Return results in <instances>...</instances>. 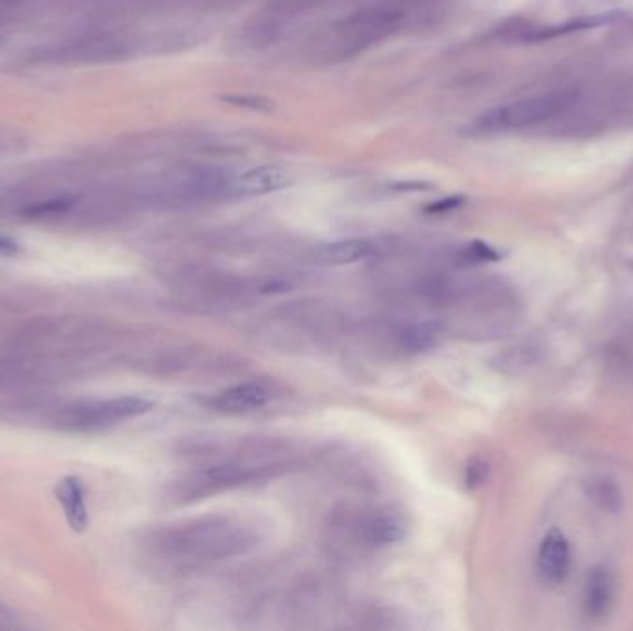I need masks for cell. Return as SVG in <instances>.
<instances>
[{
    "instance_id": "1",
    "label": "cell",
    "mask_w": 633,
    "mask_h": 631,
    "mask_svg": "<svg viewBox=\"0 0 633 631\" xmlns=\"http://www.w3.org/2000/svg\"><path fill=\"white\" fill-rule=\"evenodd\" d=\"M260 537L247 520L215 515L189 520L165 532L160 539L165 559L184 570H197L228 557L247 554Z\"/></svg>"
},
{
    "instance_id": "2",
    "label": "cell",
    "mask_w": 633,
    "mask_h": 631,
    "mask_svg": "<svg viewBox=\"0 0 633 631\" xmlns=\"http://www.w3.org/2000/svg\"><path fill=\"white\" fill-rule=\"evenodd\" d=\"M328 530L337 550L361 556L402 541L406 524L391 509L345 508L332 517Z\"/></svg>"
},
{
    "instance_id": "3",
    "label": "cell",
    "mask_w": 633,
    "mask_h": 631,
    "mask_svg": "<svg viewBox=\"0 0 633 631\" xmlns=\"http://www.w3.org/2000/svg\"><path fill=\"white\" fill-rule=\"evenodd\" d=\"M563 95H541L517 100L511 104H504L497 110L485 113L480 119V126L484 130L500 132V130H521L534 124L543 123L563 108Z\"/></svg>"
},
{
    "instance_id": "4",
    "label": "cell",
    "mask_w": 633,
    "mask_h": 631,
    "mask_svg": "<svg viewBox=\"0 0 633 631\" xmlns=\"http://www.w3.org/2000/svg\"><path fill=\"white\" fill-rule=\"evenodd\" d=\"M537 567L550 583L563 582L571 570V546L563 533L550 530L537 552Z\"/></svg>"
},
{
    "instance_id": "5",
    "label": "cell",
    "mask_w": 633,
    "mask_h": 631,
    "mask_svg": "<svg viewBox=\"0 0 633 631\" xmlns=\"http://www.w3.org/2000/svg\"><path fill=\"white\" fill-rule=\"evenodd\" d=\"M289 182H291V178L284 169L273 167V165H263V167L250 169L247 173L230 180L228 193H234L239 197H256V195H267V193L280 191V189L289 186Z\"/></svg>"
},
{
    "instance_id": "6",
    "label": "cell",
    "mask_w": 633,
    "mask_h": 631,
    "mask_svg": "<svg viewBox=\"0 0 633 631\" xmlns=\"http://www.w3.org/2000/svg\"><path fill=\"white\" fill-rule=\"evenodd\" d=\"M624 19H626V12H621V10L593 13V15H580V17H574L571 21H565L561 25L548 26V28H530L522 41H526V43L548 41V39L569 36V34H574V32H584V30H593V28H600V26L615 25V23L624 21Z\"/></svg>"
},
{
    "instance_id": "7",
    "label": "cell",
    "mask_w": 633,
    "mask_h": 631,
    "mask_svg": "<svg viewBox=\"0 0 633 631\" xmlns=\"http://www.w3.org/2000/svg\"><path fill=\"white\" fill-rule=\"evenodd\" d=\"M152 408V402L139 396H123L97 404L89 408L82 422L89 426H112L117 422L128 421L147 413Z\"/></svg>"
},
{
    "instance_id": "8",
    "label": "cell",
    "mask_w": 633,
    "mask_h": 631,
    "mask_svg": "<svg viewBox=\"0 0 633 631\" xmlns=\"http://www.w3.org/2000/svg\"><path fill=\"white\" fill-rule=\"evenodd\" d=\"M269 391L261 384L247 382L224 389L210 400V408L221 413H249L267 404Z\"/></svg>"
},
{
    "instance_id": "9",
    "label": "cell",
    "mask_w": 633,
    "mask_h": 631,
    "mask_svg": "<svg viewBox=\"0 0 633 631\" xmlns=\"http://www.w3.org/2000/svg\"><path fill=\"white\" fill-rule=\"evenodd\" d=\"M615 596V580L606 567H595L591 570L585 583V611L589 617L600 619L611 607Z\"/></svg>"
},
{
    "instance_id": "10",
    "label": "cell",
    "mask_w": 633,
    "mask_h": 631,
    "mask_svg": "<svg viewBox=\"0 0 633 631\" xmlns=\"http://www.w3.org/2000/svg\"><path fill=\"white\" fill-rule=\"evenodd\" d=\"M56 496L63 506L69 526L75 532H86V528L89 526V515H87L86 493H84L82 482L76 476L63 478L56 487Z\"/></svg>"
},
{
    "instance_id": "11",
    "label": "cell",
    "mask_w": 633,
    "mask_h": 631,
    "mask_svg": "<svg viewBox=\"0 0 633 631\" xmlns=\"http://www.w3.org/2000/svg\"><path fill=\"white\" fill-rule=\"evenodd\" d=\"M376 254V245L369 239H343L324 245L317 258L326 265H348L356 261L369 260Z\"/></svg>"
},
{
    "instance_id": "12",
    "label": "cell",
    "mask_w": 633,
    "mask_h": 631,
    "mask_svg": "<svg viewBox=\"0 0 633 631\" xmlns=\"http://www.w3.org/2000/svg\"><path fill=\"white\" fill-rule=\"evenodd\" d=\"M589 496L595 500L596 504L606 511H617L621 508L622 496L617 485L609 482L606 478H598L589 482Z\"/></svg>"
},
{
    "instance_id": "13",
    "label": "cell",
    "mask_w": 633,
    "mask_h": 631,
    "mask_svg": "<svg viewBox=\"0 0 633 631\" xmlns=\"http://www.w3.org/2000/svg\"><path fill=\"white\" fill-rule=\"evenodd\" d=\"M487 472H489V465L485 463L484 459H472L467 467V474H465V480L469 487H478L484 483L487 478Z\"/></svg>"
},
{
    "instance_id": "14",
    "label": "cell",
    "mask_w": 633,
    "mask_h": 631,
    "mask_svg": "<svg viewBox=\"0 0 633 631\" xmlns=\"http://www.w3.org/2000/svg\"><path fill=\"white\" fill-rule=\"evenodd\" d=\"M471 256L472 258H474V260H482V261L498 260L497 250H493V248L489 247V245H485V243H480V241H476V243H472Z\"/></svg>"
},
{
    "instance_id": "15",
    "label": "cell",
    "mask_w": 633,
    "mask_h": 631,
    "mask_svg": "<svg viewBox=\"0 0 633 631\" xmlns=\"http://www.w3.org/2000/svg\"><path fill=\"white\" fill-rule=\"evenodd\" d=\"M463 202H465V198L463 197L443 198V200H439V202L430 204L428 211H430V213H443V211L456 210V208H460Z\"/></svg>"
},
{
    "instance_id": "16",
    "label": "cell",
    "mask_w": 633,
    "mask_h": 631,
    "mask_svg": "<svg viewBox=\"0 0 633 631\" xmlns=\"http://www.w3.org/2000/svg\"><path fill=\"white\" fill-rule=\"evenodd\" d=\"M15 252H17V245L12 239L0 236V254H15Z\"/></svg>"
},
{
    "instance_id": "17",
    "label": "cell",
    "mask_w": 633,
    "mask_h": 631,
    "mask_svg": "<svg viewBox=\"0 0 633 631\" xmlns=\"http://www.w3.org/2000/svg\"><path fill=\"white\" fill-rule=\"evenodd\" d=\"M226 102L230 100V102H236V104H245L247 108H254V110H265L263 106H261V100L256 99H224Z\"/></svg>"
}]
</instances>
